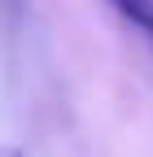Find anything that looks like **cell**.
<instances>
[{
    "label": "cell",
    "instance_id": "1",
    "mask_svg": "<svg viewBox=\"0 0 153 157\" xmlns=\"http://www.w3.org/2000/svg\"><path fill=\"white\" fill-rule=\"evenodd\" d=\"M105 5L118 13V17L144 39L149 48H153V0H105Z\"/></svg>",
    "mask_w": 153,
    "mask_h": 157
},
{
    "label": "cell",
    "instance_id": "2",
    "mask_svg": "<svg viewBox=\"0 0 153 157\" xmlns=\"http://www.w3.org/2000/svg\"><path fill=\"white\" fill-rule=\"evenodd\" d=\"M0 9H5L9 22H18V13H22V0H0Z\"/></svg>",
    "mask_w": 153,
    "mask_h": 157
},
{
    "label": "cell",
    "instance_id": "3",
    "mask_svg": "<svg viewBox=\"0 0 153 157\" xmlns=\"http://www.w3.org/2000/svg\"><path fill=\"white\" fill-rule=\"evenodd\" d=\"M0 157H26L22 148H13V144H0Z\"/></svg>",
    "mask_w": 153,
    "mask_h": 157
}]
</instances>
